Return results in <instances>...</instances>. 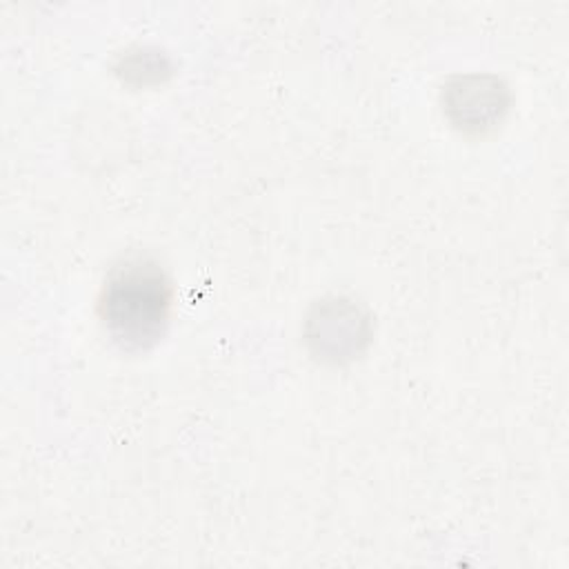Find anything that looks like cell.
<instances>
[{
	"label": "cell",
	"instance_id": "obj_1",
	"mask_svg": "<svg viewBox=\"0 0 569 569\" xmlns=\"http://www.w3.org/2000/svg\"><path fill=\"white\" fill-rule=\"evenodd\" d=\"M164 311L167 291L156 269L129 264L109 282L104 318L118 338L136 345L153 338L164 320Z\"/></svg>",
	"mask_w": 569,
	"mask_h": 569
}]
</instances>
